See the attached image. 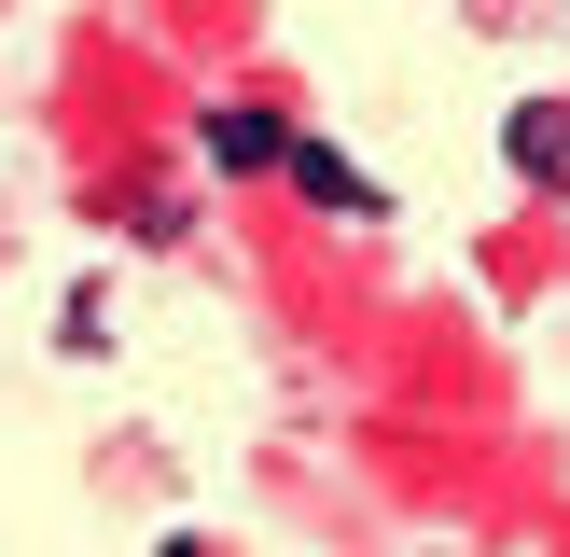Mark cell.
I'll return each mask as SVG.
<instances>
[{"label":"cell","mask_w":570,"mask_h":557,"mask_svg":"<svg viewBox=\"0 0 570 557\" xmlns=\"http://www.w3.org/2000/svg\"><path fill=\"white\" fill-rule=\"evenodd\" d=\"M195 154H209L223 182H250V167H278V154H293V126H278V111H250V98H223L209 126H195Z\"/></svg>","instance_id":"6da1fadb"},{"label":"cell","mask_w":570,"mask_h":557,"mask_svg":"<svg viewBox=\"0 0 570 557\" xmlns=\"http://www.w3.org/2000/svg\"><path fill=\"white\" fill-rule=\"evenodd\" d=\"M278 167H293V182H306V209H334V223H376V209H390V195L362 182V167L334 154V139H293V154H278Z\"/></svg>","instance_id":"7a4b0ae2"},{"label":"cell","mask_w":570,"mask_h":557,"mask_svg":"<svg viewBox=\"0 0 570 557\" xmlns=\"http://www.w3.org/2000/svg\"><path fill=\"white\" fill-rule=\"evenodd\" d=\"M501 154H515L529 182H570V111H515V126H501Z\"/></svg>","instance_id":"3957f363"}]
</instances>
